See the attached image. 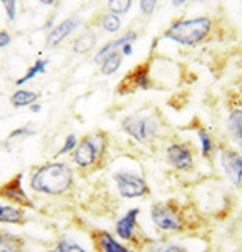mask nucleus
<instances>
[{"mask_svg": "<svg viewBox=\"0 0 242 252\" xmlns=\"http://www.w3.org/2000/svg\"><path fill=\"white\" fill-rule=\"evenodd\" d=\"M73 185V171L69 165L53 162L39 166L31 178V188L46 195H61Z\"/></svg>", "mask_w": 242, "mask_h": 252, "instance_id": "f257e3e1", "label": "nucleus"}, {"mask_svg": "<svg viewBox=\"0 0 242 252\" xmlns=\"http://www.w3.org/2000/svg\"><path fill=\"white\" fill-rule=\"evenodd\" d=\"M212 31V20L209 17H195L188 20H177L170 25V28L164 32V38L194 47V45L202 44Z\"/></svg>", "mask_w": 242, "mask_h": 252, "instance_id": "f03ea898", "label": "nucleus"}, {"mask_svg": "<svg viewBox=\"0 0 242 252\" xmlns=\"http://www.w3.org/2000/svg\"><path fill=\"white\" fill-rule=\"evenodd\" d=\"M151 219L158 228L168 233H177L185 228V218L180 205L174 199L156 202L151 207Z\"/></svg>", "mask_w": 242, "mask_h": 252, "instance_id": "7ed1b4c3", "label": "nucleus"}, {"mask_svg": "<svg viewBox=\"0 0 242 252\" xmlns=\"http://www.w3.org/2000/svg\"><path fill=\"white\" fill-rule=\"evenodd\" d=\"M106 151V134L102 131L85 136L77 144L76 151L73 154L74 162L79 168H91L102 158Z\"/></svg>", "mask_w": 242, "mask_h": 252, "instance_id": "20e7f679", "label": "nucleus"}, {"mask_svg": "<svg viewBox=\"0 0 242 252\" xmlns=\"http://www.w3.org/2000/svg\"><path fill=\"white\" fill-rule=\"evenodd\" d=\"M121 128L139 144H148L156 139L161 124L155 115H129L121 121Z\"/></svg>", "mask_w": 242, "mask_h": 252, "instance_id": "39448f33", "label": "nucleus"}, {"mask_svg": "<svg viewBox=\"0 0 242 252\" xmlns=\"http://www.w3.org/2000/svg\"><path fill=\"white\" fill-rule=\"evenodd\" d=\"M114 180L117 183V189L123 198H141L145 196L150 189L145 180L137 174H129V172H117L114 175Z\"/></svg>", "mask_w": 242, "mask_h": 252, "instance_id": "423d86ee", "label": "nucleus"}, {"mask_svg": "<svg viewBox=\"0 0 242 252\" xmlns=\"http://www.w3.org/2000/svg\"><path fill=\"white\" fill-rule=\"evenodd\" d=\"M167 162L177 171L186 172L194 168V150L189 142H173L167 147Z\"/></svg>", "mask_w": 242, "mask_h": 252, "instance_id": "0eeeda50", "label": "nucleus"}, {"mask_svg": "<svg viewBox=\"0 0 242 252\" xmlns=\"http://www.w3.org/2000/svg\"><path fill=\"white\" fill-rule=\"evenodd\" d=\"M151 88V79H150V70L148 65L142 63L135 66L127 76L120 82L117 91L120 94H127V93H135L137 89L147 91Z\"/></svg>", "mask_w": 242, "mask_h": 252, "instance_id": "6e6552de", "label": "nucleus"}, {"mask_svg": "<svg viewBox=\"0 0 242 252\" xmlns=\"http://www.w3.org/2000/svg\"><path fill=\"white\" fill-rule=\"evenodd\" d=\"M219 163L233 186L242 185V154L232 148H224L219 154Z\"/></svg>", "mask_w": 242, "mask_h": 252, "instance_id": "1a4fd4ad", "label": "nucleus"}, {"mask_svg": "<svg viewBox=\"0 0 242 252\" xmlns=\"http://www.w3.org/2000/svg\"><path fill=\"white\" fill-rule=\"evenodd\" d=\"M21 178H23V175L17 174L8 183H5L3 186H0V198H5L11 202H15L17 205H21V207L32 209L34 202L25 192L23 186H21Z\"/></svg>", "mask_w": 242, "mask_h": 252, "instance_id": "9d476101", "label": "nucleus"}, {"mask_svg": "<svg viewBox=\"0 0 242 252\" xmlns=\"http://www.w3.org/2000/svg\"><path fill=\"white\" fill-rule=\"evenodd\" d=\"M138 216H139V209H130L115 225L117 236L123 240L132 242L135 237L137 228H138Z\"/></svg>", "mask_w": 242, "mask_h": 252, "instance_id": "9b49d317", "label": "nucleus"}, {"mask_svg": "<svg viewBox=\"0 0 242 252\" xmlns=\"http://www.w3.org/2000/svg\"><path fill=\"white\" fill-rule=\"evenodd\" d=\"M79 25H80V21H79V18H76V17H71V18L64 20V21L61 23V25H58L55 29H52V32H50L49 36H47L46 45L50 49V47H55V45L61 44L65 38L70 36V35L77 29Z\"/></svg>", "mask_w": 242, "mask_h": 252, "instance_id": "f8f14e48", "label": "nucleus"}, {"mask_svg": "<svg viewBox=\"0 0 242 252\" xmlns=\"http://www.w3.org/2000/svg\"><path fill=\"white\" fill-rule=\"evenodd\" d=\"M137 38H138V33H137V32H134V31L126 32V33H124L123 36H120L118 39H114V41H111V42H107L106 45H103V47L100 49V52L96 55L94 61H96L97 63H102V62H103L109 55H111L112 52L121 50L123 45H126V44H129V42L134 44V42L137 41Z\"/></svg>", "mask_w": 242, "mask_h": 252, "instance_id": "ddd939ff", "label": "nucleus"}, {"mask_svg": "<svg viewBox=\"0 0 242 252\" xmlns=\"http://www.w3.org/2000/svg\"><path fill=\"white\" fill-rule=\"evenodd\" d=\"M97 245L102 252H135L124 245L118 243L109 233H99L97 236Z\"/></svg>", "mask_w": 242, "mask_h": 252, "instance_id": "4468645a", "label": "nucleus"}, {"mask_svg": "<svg viewBox=\"0 0 242 252\" xmlns=\"http://www.w3.org/2000/svg\"><path fill=\"white\" fill-rule=\"evenodd\" d=\"M26 220V215L20 207L0 205V223H17L21 225Z\"/></svg>", "mask_w": 242, "mask_h": 252, "instance_id": "2eb2a0df", "label": "nucleus"}, {"mask_svg": "<svg viewBox=\"0 0 242 252\" xmlns=\"http://www.w3.org/2000/svg\"><path fill=\"white\" fill-rule=\"evenodd\" d=\"M25 242L9 233H0V252H23Z\"/></svg>", "mask_w": 242, "mask_h": 252, "instance_id": "dca6fc26", "label": "nucleus"}, {"mask_svg": "<svg viewBox=\"0 0 242 252\" xmlns=\"http://www.w3.org/2000/svg\"><path fill=\"white\" fill-rule=\"evenodd\" d=\"M96 42H97V35L94 32H91V31H86L80 36L76 38L73 50L76 53H79V55H83L86 52H90L96 45Z\"/></svg>", "mask_w": 242, "mask_h": 252, "instance_id": "f3484780", "label": "nucleus"}, {"mask_svg": "<svg viewBox=\"0 0 242 252\" xmlns=\"http://www.w3.org/2000/svg\"><path fill=\"white\" fill-rule=\"evenodd\" d=\"M39 94L34 93V91H28V89H18L11 95V104L15 107H26L34 104L38 100Z\"/></svg>", "mask_w": 242, "mask_h": 252, "instance_id": "a211bd4d", "label": "nucleus"}, {"mask_svg": "<svg viewBox=\"0 0 242 252\" xmlns=\"http://www.w3.org/2000/svg\"><path fill=\"white\" fill-rule=\"evenodd\" d=\"M123 53H121V50H115V52H112L111 55H109L100 65V71H102V74H104V76H111V74H114V73H117L118 71V68L121 66V62H123Z\"/></svg>", "mask_w": 242, "mask_h": 252, "instance_id": "6ab92c4d", "label": "nucleus"}, {"mask_svg": "<svg viewBox=\"0 0 242 252\" xmlns=\"http://www.w3.org/2000/svg\"><path fill=\"white\" fill-rule=\"evenodd\" d=\"M197 136H199V141L202 145V156L205 158H210L215 151V142L212 139L210 133L205 127H199L197 128Z\"/></svg>", "mask_w": 242, "mask_h": 252, "instance_id": "aec40b11", "label": "nucleus"}, {"mask_svg": "<svg viewBox=\"0 0 242 252\" xmlns=\"http://www.w3.org/2000/svg\"><path fill=\"white\" fill-rule=\"evenodd\" d=\"M229 128H230L233 137L239 142V147L242 148V109H236L230 113Z\"/></svg>", "mask_w": 242, "mask_h": 252, "instance_id": "412c9836", "label": "nucleus"}, {"mask_svg": "<svg viewBox=\"0 0 242 252\" xmlns=\"http://www.w3.org/2000/svg\"><path fill=\"white\" fill-rule=\"evenodd\" d=\"M49 63V61H46V59H38L35 63H34V66H31L29 70H28V73L21 77L20 80H17V85L18 86H21V85H25L26 82H29V80H32L38 73H44L46 71V65Z\"/></svg>", "mask_w": 242, "mask_h": 252, "instance_id": "4be33fe9", "label": "nucleus"}, {"mask_svg": "<svg viewBox=\"0 0 242 252\" xmlns=\"http://www.w3.org/2000/svg\"><path fill=\"white\" fill-rule=\"evenodd\" d=\"M102 28L109 32V33H115L121 28V18L115 14H106L102 17Z\"/></svg>", "mask_w": 242, "mask_h": 252, "instance_id": "5701e85b", "label": "nucleus"}, {"mask_svg": "<svg viewBox=\"0 0 242 252\" xmlns=\"http://www.w3.org/2000/svg\"><path fill=\"white\" fill-rule=\"evenodd\" d=\"M107 8L115 15H123L132 8V0H107Z\"/></svg>", "mask_w": 242, "mask_h": 252, "instance_id": "b1692460", "label": "nucleus"}, {"mask_svg": "<svg viewBox=\"0 0 242 252\" xmlns=\"http://www.w3.org/2000/svg\"><path fill=\"white\" fill-rule=\"evenodd\" d=\"M52 252H86L80 245L70 242V240H62Z\"/></svg>", "mask_w": 242, "mask_h": 252, "instance_id": "393cba45", "label": "nucleus"}, {"mask_svg": "<svg viewBox=\"0 0 242 252\" xmlns=\"http://www.w3.org/2000/svg\"><path fill=\"white\" fill-rule=\"evenodd\" d=\"M76 147H77V137H76V134H70V136H67V139H65L62 148H61L59 153H58V156L67 154V153L76 150Z\"/></svg>", "mask_w": 242, "mask_h": 252, "instance_id": "a878e982", "label": "nucleus"}, {"mask_svg": "<svg viewBox=\"0 0 242 252\" xmlns=\"http://www.w3.org/2000/svg\"><path fill=\"white\" fill-rule=\"evenodd\" d=\"M158 6V0H141L139 9L144 15H151Z\"/></svg>", "mask_w": 242, "mask_h": 252, "instance_id": "bb28decb", "label": "nucleus"}, {"mask_svg": "<svg viewBox=\"0 0 242 252\" xmlns=\"http://www.w3.org/2000/svg\"><path fill=\"white\" fill-rule=\"evenodd\" d=\"M0 2H2L3 6H5L8 18L11 21H14L15 20V14H17V0H0Z\"/></svg>", "mask_w": 242, "mask_h": 252, "instance_id": "cd10ccee", "label": "nucleus"}, {"mask_svg": "<svg viewBox=\"0 0 242 252\" xmlns=\"http://www.w3.org/2000/svg\"><path fill=\"white\" fill-rule=\"evenodd\" d=\"M35 131L34 130H29V127H20V128H17V130H14V131H11L9 133V136H8V139H14V137H20V136H29V134H34Z\"/></svg>", "mask_w": 242, "mask_h": 252, "instance_id": "c85d7f7f", "label": "nucleus"}, {"mask_svg": "<svg viewBox=\"0 0 242 252\" xmlns=\"http://www.w3.org/2000/svg\"><path fill=\"white\" fill-rule=\"evenodd\" d=\"M9 42H11V35L6 31H0V49L6 47Z\"/></svg>", "mask_w": 242, "mask_h": 252, "instance_id": "c756f323", "label": "nucleus"}, {"mask_svg": "<svg viewBox=\"0 0 242 252\" xmlns=\"http://www.w3.org/2000/svg\"><path fill=\"white\" fill-rule=\"evenodd\" d=\"M159 252H188L183 246H177V245H170L164 249H161Z\"/></svg>", "mask_w": 242, "mask_h": 252, "instance_id": "7c9ffc66", "label": "nucleus"}, {"mask_svg": "<svg viewBox=\"0 0 242 252\" xmlns=\"http://www.w3.org/2000/svg\"><path fill=\"white\" fill-rule=\"evenodd\" d=\"M132 52H134V44H132V42H129V44H126V45H123V47H121L123 56H130Z\"/></svg>", "mask_w": 242, "mask_h": 252, "instance_id": "2f4dec72", "label": "nucleus"}, {"mask_svg": "<svg viewBox=\"0 0 242 252\" xmlns=\"http://www.w3.org/2000/svg\"><path fill=\"white\" fill-rule=\"evenodd\" d=\"M186 2H189V0H173V6H174V8H180V6H183Z\"/></svg>", "mask_w": 242, "mask_h": 252, "instance_id": "473e14b6", "label": "nucleus"}, {"mask_svg": "<svg viewBox=\"0 0 242 252\" xmlns=\"http://www.w3.org/2000/svg\"><path fill=\"white\" fill-rule=\"evenodd\" d=\"M31 110H32L34 113L39 112V110H41V106H39V103H34V104H31Z\"/></svg>", "mask_w": 242, "mask_h": 252, "instance_id": "72a5a7b5", "label": "nucleus"}, {"mask_svg": "<svg viewBox=\"0 0 242 252\" xmlns=\"http://www.w3.org/2000/svg\"><path fill=\"white\" fill-rule=\"evenodd\" d=\"M41 3H44V5H53L56 0H39Z\"/></svg>", "mask_w": 242, "mask_h": 252, "instance_id": "f704fd0d", "label": "nucleus"}, {"mask_svg": "<svg viewBox=\"0 0 242 252\" xmlns=\"http://www.w3.org/2000/svg\"><path fill=\"white\" fill-rule=\"evenodd\" d=\"M241 5H242V0H241Z\"/></svg>", "mask_w": 242, "mask_h": 252, "instance_id": "c9c22d12", "label": "nucleus"}]
</instances>
